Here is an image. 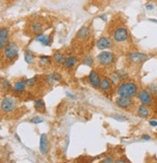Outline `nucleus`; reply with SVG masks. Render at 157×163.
Wrapping results in <instances>:
<instances>
[{
    "label": "nucleus",
    "mask_w": 157,
    "mask_h": 163,
    "mask_svg": "<svg viewBox=\"0 0 157 163\" xmlns=\"http://www.w3.org/2000/svg\"><path fill=\"white\" fill-rule=\"evenodd\" d=\"M38 79H39L38 76H33V77H31V78L25 79V80H26V85H27V87H29V88L35 87L36 84L38 83Z\"/></svg>",
    "instance_id": "nucleus-27"
},
{
    "label": "nucleus",
    "mask_w": 157,
    "mask_h": 163,
    "mask_svg": "<svg viewBox=\"0 0 157 163\" xmlns=\"http://www.w3.org/2000/svg\"><path fill=\"white\" fill-rule=\"evenodd\" d=\"M147 90L150 92L152 96H156L157 95V84L156 83H152L150 86L147 87Z\"/></svg>",
    "instance_id": "nucleus-30"
},
{
    "label": "nucleus",
    "mask_w": 157,
    "mask_h": 163,
    "mask_svg": "<svg viewBox=\"0 0 157 163\" xmlns=\"http://www.w3.org/2000/svg\"><path fill=\"white\" fill-rule=\"evenodd\" d=\"M111 87H112V83H111V81H110V79L107 77H104L101 79L98 89H100V91H102V92H108L111 90Z\"/></svg>",
    "instance_id": "nucleus-21"
},
{
    "label": "nucleus",
    "mask_w": 157,
    "mask_h": 163,
    "mask_svg": "<svg viewBox=\"0 0 157 163\" xmlns=\"http://www.w3.org/2000/svg\"><path fill=\"white\" fill-rule=\"evenodd\" d=\"M150 21L154 22V23H157V19H150Z\"/></svg>",
    "instance_id": "nucleus-41"
},
{
    "label": "nucleus",
    "mask_w": 157,
    "mask_h": 163,
    "mask_svg": "<svg viewBox=\"0 0 157 163\" xmlns=\"http://www.w3.org/2000/svg\"><path fill=\"white\" fill-rule=\"evenodd\" d=\"M30 123L31 124H35V125L42 124V123H43V118H42L40 116H35V117L30 119Z\"/></svg>",
    "instance_id": "nucleus-31"
},
{
    "label": "nucleus",
    "mask_w": 157,
    "mask_h": 163,
    "mask_svg": "<svg viewBox=\"0 0 157 163\" xmlns=\"http://www.w3.org/2000/svg\"><path fill=\"white\" fill-rule=\"evenodd\" d=\"M101 162L102 163H113V162H115V160H114L113 157H106Z\"/></svg>",
    "instance_id": "nucleus-33"
},
{
    "label": "nucleus",
    "mask_w": 157,
    "mask_h": 163,
    "mask_svg": "<svg viewBox=\"0 0 157 163\" xmlns=\"http://www.w3.org/2000/svg\"><path fill=\"white\" fill-rule=\"evenodd\" d=\"M82 63H83V65H85V66L93 67V56L90 55V54L86 55L84 58H83Z\"/></svg>",
    "instance_id": "nucleus-25"
},
{
    "label": "nucleus",
    "mask_w": 157,
    "mask_h": 163,
    "mask_svg": "<svg viewBox=\"0 0 157 163\" xmlns=\"http://www.w3.org/2000/svg\"><path fill=\"white\" fill-rule=\"evenodd\" d=\"M1 87H2L3 90L6 91V92H11V91H13V86H12V84H11L10 81L7 80V79H4V80L2 81Z\"/></svg>",
    "instance_id": "nucleus-26"
},
{
    "label": "nucleus",
    "mask_w": 157,
    "mask_h": 163,
    "mask_svg": "<svg viewBox=\"0 0 157 163\" xmlns=\"http://www.w3.org/2000/svg\"><path fill=\"white\" fill-rule=\"evenodd\" d=\"M98 18H99L100 19H102L103 21H105V22L108 20V18H107L106 15H98Z\"/></svg>",
    "instance_id": "nucleus-38"
},
{
    "label": "nucleus",
    "mask_w": 157,
    "mask_h": 163,
    "mask_svg": "<svg viewBox=\"0 0 157 163\" xmlns=\"http://www.w3.org/2000/svg\"><path fill=\"white\" fill-rule=\"evenodd\" d=\"M96 59L100 66L109 67L115 63L116 55H115V53H113L111 51H101L99 54H97Z\"/></svg>",
    "instance_id": "nucleus-3"
},
{
    "label": "nucleus",
    "mask_w": 157,
    "mask_h": 163,
    "mask_svg": "<svg viewBox=\"0 0 157 163\" xmlns=\"http://www.w3.org/2000/svg\"><path fill=\"white\" fill-rule=\"evenodd\" d=\"M78 63V58H77V56H74V55H70L68 57H67L66 58V61L64 63V68L66 70H70V69H72L76 66V64Z\"/></svg>",
    "instance_id": "nucleus-17"
},
{
    "label": "nucleus",
    "mask_w": 157,
    "mask_h": 163,
    "mask_svg": "<svg viewBox=\"0 0 157 163\" xmlns=\"http://www.w3.org/2000/svg\"><path fill=\"white\" fill-rule=\"evenodd\" d=\"M40 152L42 154L45 156L48 152V141L46 134L43 133L40 137Z\"/></svg>",
    "instance_id": "nucleus-16"
},
{
    "label": "nucleus",
    "mask_w": 157,
    "mask_h": 163,
    "mask_svg": "<svg viewBox=\"0 0 157 163\" xmlns=\"http://www.w3.org/2000/svg\"><path fill=\"white\" fill-rule=\"evenodd\" d=\"M109 79H110V81H111L112 85H118V84H120L121 81H122L121 78L119 77V75H118L116 72H115V73H112V75H110Z\"/></svg>",
    "instance_id": "nucleus-28"
},
{
    "label": "nucleus",
    "mask_w": 157,
    "mask_h": 163,
    "mask_svg": "<svg viewBox=\"0 0 157 163\" xmlns=\"http://www.w3.org/2000/svg\"><path fill=\"white\" fill-rule=\"evenodd\" d=\"M34 40L36 42L40 43L43 46H49L52 44V36L51 35H46L43 33H40L35 36Z\"/></svg>",
    "instance_id": "nucleus-13"
},
{
    "label": "nucleus",
    "mask_w": 157,
    "mask_h": 163,
    "mask_svg": "<svg viewBox=\"0 0 157 163\" xmlns=\"http://www.w3.org/2000/svg\"><path fill=\"white\" fill-rule=\"evenodd\" d=\"M137 97L141 104L151 107L153 105V96L148 92L147 89H141L137 93Z\"/></svg>",
    "instance_id": "nucleus-5"
},
{
    "label": "nucleus",
    "mask_w": 157,
    "mask_h": 163,
    "mask_svg": "<svg viewBox=\"0 0 157 163\" xmlns=\"http://www.w3.org/2000/svg\"><path fill=\"white\" fill-rule=\"evenodd\" d=\"M147 58H148V56L146 53H142V52H131L127 55V60L134 64L143 63Z\"/></svg>",
    "instance_id": "nucleus-9"
},
{
    "label": "nucleus",
    "mask_w": 157,
    "mask_h": 163,
    "mask_svg": "<svg viewBox=\"0 0 157 163\" xmlns=\"http://www.w3.org/2000/svg\"><path fill=\"white\" fill-rule=\"evenodd\" d=\"M113 39L117 43L126 42L129 38V32L125 27H119L113 32Z\"/></svg>",
    "instance_id": "nucleus-6"
},
{
    "label": "nucleus",
    "mask_w": 157,
    "mask_h": 163,
    "mask_svg": "<svg viewBox=\"0 0 157 163\" xmlns=\"http://www.w3.org/2000/svg\"><path fill=\"white\" fill-rule=\"evenodd\" d=\"M146 9L147 11H152L154 9V6L151 3H147V4H146Z\"/></svg>",
    "instance_id": "nucleus-34"
},
{
    "label": "nucleus",
    "mask_w": 157,
    "mask_h": 163,
    "mask_svg": "<svg viewBox=\"0 0 157 163\" xmlns=\"http://www.w3.org/2000/svg\"><path fill=\"white\" fill-rule=\"evenodd\" d=\"M91 36V30L88 26H83L76 33V38L80 41H87Z\"/></svg>",
    "instance_id": "nucleus-15"
},
{
    "label": "nucleus",
    "mask_w": 157,
    "mask_h": 163,
    "mask_svg": "<svg viewBox=\"0 0 157 163\" xmlns=\"http://www.w3.org/2000/svg\"><path fill=\"white\" fill-rule=\"evenodd\" d=\"M141 138H142V139L145 140V141H150V140L151 139V137L148 135V134H143Z\"/></svg>",
    "instance_id": "nucleus-35"
},
{
    "label": "nucleus",
    "mask_w": 157,
    "mask_h": 163,
    "mask_svg": "<svg viewBox=\"0 0 157 163\" xmlns=\"http://www.w3.org/2000/svg\"><path fill=\"white\" fill-rule=\"evenodd\" d=\"M66 96L68 97H69V99H72V100H75V96L72 93H69V92H66Z\"/></svg>",
    "instance_id": "nucleus-37"
},
{
    "label": "nucleus",
    "mask_w": 157,
    "mask_h": 163,
    "mask_svg": "<svg viewBox=\"0 0 157 163\" xmlns=\"http://www.w3.org/2000/svg\"><path fill=\"white\" fill-rule=\"evenodd\" d=\"M116 162L117 163H123V162H127L126 160H123V159H118V160H116Z\"/></svg>",
    "instance_id": "nucleus-39"
},
{
    "label": "nucleus",
    "mask_w": 157,
    "mask_h": 163,
    "mask_svg": "<svg viewBox=\"0 0 157 163\" xmlns=\"http://www.w3.org/2000/svg\"><path fill=\"white\" fill-rule=\"evenodd\" d=\"M115 102L118 107L122 109H129L134 105V101L131 97H117Z\"/></svg>",
    "instance_id": "nucleus-7"
},
{
    "label": "nucleus",
    "mask_w": 157,
    "mask_h": 163,
    "mask_svg": "<svg viewBox=\"0 0 157 163\" xmlns=\"http://www.w3.org/2000/svg\"><path fill=\"white\" fill-rule=\"evenodd\" d=\"M10 38V30L8 27H0V51L4 49L6 45L9 43Z\"/></svg>",
    "instance_id": "nucleus-8"
},
{
    "label": "nucleus",
    "mask_w": 157,
    "mask_h": 163,
    "mask_svg": "<svg viewBox=\"0 0 157 163\" xmlns=\"http://www.w3.org/2000/svg\"><path fill=\"white\" fill-rule=\"evenodd\" d=\"M14 137H15V139H17V140H18V141H19V143L21 142V140H20V138L19 137V135H18V134H14Z\"/></svg>",
    "instance_id": "nucleus-40"
},
{
    "label": "nucleus",
    "mask_w": 157,
    "mask_h": 163,
    "mask_svg": "<svg viewBox=\"0 0 157 163\" xmlns=\"http://www.w3.org/2000/svg\"><path fill=\"white\" fill-rule=\"evenodd\" d=\"M148 124H150V126L152 127H157V121H155V120H151L150 122H148Z\"/></svg>",
    "instance_id": "nucleus-36"
},
{
    "label": "nucleus",
    "mask_w": 157,
    "mask_h": 163,
    "mask_svg": "<svg viewBox=\"0 0 157 163\" xmlns=\"http://www.w3.org/2000/svg\"><path fill=\"white\" fill-rule=\"evenodd\" d=\"M34 108L39 112H44L45 111V103L43 99H37L34 101Z\"/></svg>",
    "instance_id": "nucleus-23"
},
{
    "label": "nucleus",
    "mask_w": 157,
    "mask_h": 163,
    "mask_svg": "<svg viewBox=\"0 0 157 163\" xmlns=\"http://www.w3.org/2000/svg\"><path fill=\"white\" fill-rule=\"evenodd\" d=\"M61 80H62V75H61V73H59L57 71H54V72L50 73V75L45 76V82L48 83L49 85H51L55 82H60Z\"/></svg>",
    "instance_id": "nucleus-18"
},
{
    "label": "nucleus",
    "mask_w": 157,
    "mask_h": 163,
    "mask_svg": "<svg viewBox=\"0 0 157 163\" xmlns=\"http://www.w3.org/2000/svg\"><path fill=\"white\" fill-rule=\"evenodd\" d=\"M52 64V58L48 55H41L39 56V65L41 67H48Z\"/></svg>",
    "instance_id": "nucleus-22"
},
{
    "label": "nucleus",
    "mask_w": 157,
    "mask_h": 163,
    "mask_svg": "<svg viewBox=\"0 0 157 163\" xmlns=\"http://www.w3.org/2000/svg\"><path fill=\"white\" fill-rule=\"evenodd\" d=\"M26 80L24 78H21L18 81H15L14 86H13V91L15 94H22L26 90Z\"/></svg>",
    "instance_id": "nucleus-14"
},
{
    "label": "nucleus",
    "mask_w": 157,
    "mask_h": 163,
    "mask_svg": "<svg viewBox=\"0 0 157 163\" xmlns=\"http://www.w3.org/2000/svg\"><path fill=\"white\" fill-rule=\"evenodd\" d=\"M35 58H36V56H35V54H34L33 51H31L30 49H26V50L24 51V61H25L28 65L32 64V63L34 62Z\"/></svg>",
    "instance_id": "nucleus-24"
},
{
    "label": "nucleus",
    "mask_w": 157,
    "mask_h": 163,
    "mask_svg": "<svg viewBox=\"0 0 157 163\" xmlns=\"http://www.w3.org/2000/svg\"><path fill=\"white\" fill-rule=\"evenodd\" d=\"M44 29V24L43 21L39 20V19H35L29 24V30L32 34L34 35H38L40 33H43Z\"/></svg>",
    "instance_id": "nucleus-11"
},
{
    "label": "nucleus",
    "mask_w": 157,
    "mask_h": 163,
    "mask_svg": "<svg viewBox=\"0 0 157 163\" xmlns=\"http://www.w3.org/2000/svg\"><path fill=\"white\" fill-rule=\"evenodd\" d=\"M137 114H138L139 117L143 118V119H147V118H148V116L151 115V111H150V109H148L147 106L141 104L137 108Z\"/></svg>",
    "instance_id": "nucleus-20"
},
{
    "label": "nucleus",
    "mask_w": 157,
    "mask_h": 163,
    "mask_svg": "<svg viewBox=\"0 0 157 163\" xmlns=\"http://www.w3.org/2000/svg\"><path fill=\"white\" fill-rule=\"evenodd\" d=\"M17 107H18V101L14 97L11 96L5 97L1 101V103H0V108H1L2 112L7 114L14 112L17 109Z\"/></svg>",
    "instance_id": "nucleus-4"
},
{
    "label": "nucleus",
    "mask_w": 157,
    "mask_h": 163,
    "mask_svg": "<svg viewBox=\"0 0 157 163\" xmlns=\"http://www.w3.org/2000/svg\"><path fill=\"white\" fill-rule=\"evenodd\" d=\"M51 58H52V61L56 65H64L67 56H66L65 53L60 52V51H56V52L53 53Z\"/></svg>",
    "instance_id": "nucleus-19"
},
{
    "label": "nucleus",
    "mask_w": 157,
    "mask_h": 163,
    "mask_svg": "<svg viewBox=\"0 0 157 163\" xmlns=\"http://www.w3.org/2000/svg\"><path fill=\"white\" fill-rule=\"evenodd\" d=\"M112 118L117 121H119V122H124L127 120V118L123 115H112Z\"/></svg>",
    "instance_id": "nucleus-32"
},
{
    "label": "nucleus",
    "mask_w": 157,
    "mask_h": 163,
    "mask_svg": "<svg viewBox=\"0 0 157 163\" xmlns=\"http://www.w3.org/2000/svg\"><path fill=\"white\" fill-rule=\"evenodd\" d=\"M88 81H89L90 85L93 88L98 89L99 85H100V81H101L99 73L95 70H92L89 73V75H88Z\"/></svg>",
    "instance_id": "nucleus-10"
},
{
    "label": "nucleus",
    "mask_w": 157,
    "mask_h": 163,
    "mask_svg": "<svg viewBox=\"0 0 157 163\" xmlns=\"http://www.w3.org/2000/svg\"><path fill=\"white\" fill-rule=\"evenodd\" d=\"M116 73H117L118 75H119V77L121 78V80H122V81L126 80V79L129 77L128 73H127L126 71H124L123 70H119V71H116Z\"/></svg>",
    "instance_id": "nucleus-29"
},
{
    "label": "nucleus",
    "mask_w": 157,
    "mask_h": 163,
    "mask_svg": "<svg viewBox=\"0 0 157 163\" xmlns=\"http://www.w3.org/2000/svg\"><path fill=\"white\" fill-rule=\"evenodd\" d=\"M139 91L138 85L133 82V81H123V82L118 84L117 87V95L120 97H131L133 99L137 96V93Z\"/></svg>",
    "instance_id": "nucleus-1"
},
{
    "label": "nucleus",
    "mask_w": 157,
    "mask_h": 163,
    "mask_svg": "<svg viewBox=\"0 0 157 163\" xmlns=\"http://www.w3.org/2000/svg\"><path fill=\"white\" fill-rule=\"evenodd\" d=\"M96 45L99 50H104L113 46V41L108 37L102 36L97 41Z\"/></svg>",
    "instance_id": "nucleus-12"
},
{
    "label": "nucleus",
    "mask_w": 157,
    "mask_h": 163,
    "mask_svg": "<svg viewBox=\"0 0 157 163\" xmlns=\"http://www.w3.org/2000/svg\"><path fill=\"white\" fill-rule=\"evenodd\" d=\"M19 47L14 42H9L3 49V56L7 62H14L18 59Z\"/></svg>",
    "instance_id": "nucleus-2"
}]
</instances>
